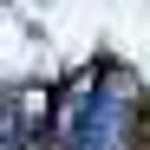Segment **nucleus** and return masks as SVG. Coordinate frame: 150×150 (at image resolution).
<instances>
[{"instance_id": "nucleus-1", "label": "nucleus", "mask_w": 150, "mask_h": 150, "mask_svg": "<svg viewBox=\"0 0 150 150\" xmlns=\"http://www.w3.org/2000/svg\"><path fill=\"white\" fill-rule=\"evenodd\" d=\"M0 150H20V124H13V111H0Z\"/></svg>"}]
</instances>
